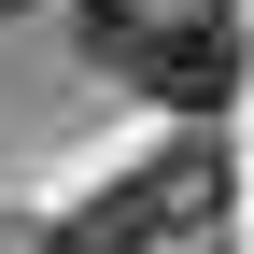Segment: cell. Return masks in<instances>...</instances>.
I'll list each match as a JSON object with an SVG mask.
<instances>
[{
	"label": "cell",
	"mask_w": 254,
	"mask_h": 254,
	"mask_svg": "<svg viewBox=\"0 0 254 254\" xmlns=\"http://www.w3.org/2000/svg\"><path fill=\"white\" fill-rule=\"evenodd\" d=\"M240 57H254V43H240L226 0H155L141 43H127L113 71L141 85V99H170V113H226V99H240Z\"/></svg>",
	"instance_id": "1"
},
{
	"label": "cell",
	"mask_w": 254,
	"mask_h": 254,
	"mask_svg": "<svg viewBox=\"0 0 254 254\" xmlns=\"http://www.w3.org/2000/svg\"><path fill=\"white\" fill-rule=\"evenodd\" d=\"M0 14H28V0H0Z\"/></svg>",
	"instance_id": "2"
}]
</instances>
